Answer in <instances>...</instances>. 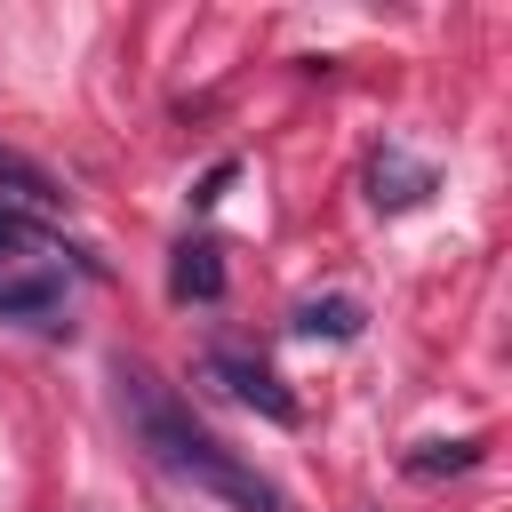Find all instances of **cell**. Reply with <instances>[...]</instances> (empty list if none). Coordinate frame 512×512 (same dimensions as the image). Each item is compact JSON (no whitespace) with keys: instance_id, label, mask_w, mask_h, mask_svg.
<instances>
[{"instance_id":"6da1fadb","label":"cell","mask_w":512,"mask_h":512,"mask_svg":"<svg viewBox=\"0 0 512 512\" xmlns=\"http://www.w3.org/2000/svg\"><path fill=\"white\" fill-rule=\"evenodd\" d=\"M120 408H128V424H136V440H144V456H152L160 472H176V480H192L200 496L240 504V512H288V496H280L256 464H240L192 408H176L152 368H120Z\"/></svg>"},{"instance_id":"7a4b0ae2","label":"cell","mask_w":512,"mask_h":512,"mask_svg":"<svg viewBox=\"0 0 512 512\" xmlns=\"http://www.w3.org/2000/svg\"><path fill=\"white\" fill-rule=\"evenodd\" d=\"M208 376H216L232 400H248L256 416H272V424H296V416H304V408H296V392H288V384H280V376H272L256 352H232V344H216V352H208Z\"/></svg>"},{"instance_id":"3957f363","label":"cell","mask_w":512,"mask_h":512,"mask_svg":"<svg viewBox=\"0 0 512 512\" xmlns=\"http://www.w3.org/2000/svg\"><path fill=\"white\" fill-rule=\"evenodd\" d=\"M56 312H64V280L56 272H0V320L56 328Z\"/></svg>"},{"instance_id":"277c9868","label":"cell","mask_w":512,"mask_h":512,"mask_svg":"<svg viewBox=\"0 0 512 512\" xmlns=\"http://www.w3.org/2000/svg\"><path fill=\"white\" fill-rule=\"evenodd\" d=\"M168 288H176V304H216L224 296V248L216 240H184L176 264H168Z\"/></svg>"},{"instance_id":"5b68a950","label":"cell","mask_w":512,"mask_h":512,"mask_svg":"<svg viewBox=\"0 0 512 512\" xmlns=\"http://www.w3.org/2000/svg\"><path fill=\"white\" fill-rule=\"evenodd\" d=\"M368 184H376V208H408V200H424V192H432V168H424V160H408L400 144H384V152H376V168H368Z\"/></svg>"},{"instance_id":"8992f818","label":"cell","mask_w":512,"mask_h":512,"mask_svg":"<svg viewBox=\"0 0 512 512\" xmlns=\"http://www.w3.org/2000/svg\"><path fill=\"white\" fill-rule=\"evenodd\" d=\"M296 336L352 344V336H360V304H352V296H312V304H296Z\"/></svg>"},{"instance_id":"52a82bcc","label":"cell","mask_w":512,"mask_h":512,"mask_svg":"<svg viewBox=\"0 0 512 512\" xmlns=\"http://www.w3.org/2000/svg\"><path fill=\"white\" fill-rule=\"evenodd\" d=\"M0 184H8V192H24L32 208H64V184H56L48 168H32L24 152H8V144H0Z\"/></svg>"},{"instance_id":"ba28073f","label":"cell","mask_w":512,"mask_h":512,"mask_svg":"<svg viewBox=\"0 0 512 512\" xmlns=\"http://www.w3.org/2000/svg\"><path fill=\"white\" fill-rule=\"evenodd\" d=\"M480 464V440H424L416 456H408V472L416 480H440V472H472Z\"/></svg>"},{"instance_id":"9c48e42d","label":"cell","mask_w":512,"mask_h":512,"mask_svg":"<svg viewBox=\"0 0 512 512\" xmlns=\"http://www.w3.org/2000/svg\"><path fill=\"white\" fill-rule=\"evenodd\" d=\"M24 248H40V224H32L24 208H8V200H0V264H8V256H24Z\"/></svg>"},{"instance_id":"30bf717a","label":"cell","mask_w":512,"mask_h":512,"mask_svg":"<svg viewBox=\"0 0 512 512\" xmlns=\"http://www.w3.org/2000/svg\"><path fill=\"white\" fill-rule=\"evenodd\" d=\"M232 176H240V168H232V160H216V168H208V176H200V192H192V200H200V208H216V200H224V184H232Z\"/></svg>"}]
</instances>
